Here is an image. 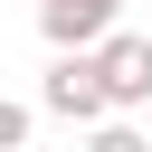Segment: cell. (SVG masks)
<instances>
[{"instance_id":"6","label":"cell","mask_w":152,"mask_h":152,"mask_svg":"<svg viewBox=\"0 0 152 152\" xmlns=\"http://www.w3.org/2000/svg\"><path fill=\"white\" fill-rule=\"evenodd\" d=\"M38 10H48V0H38Z\"/></svg>"},{"instance_id":"1","label":"cell","mask_w":152,"mask_h":152,"mask_svg":"<svg viewBox=\"0 0 152 152\" xmlns=\"http://www.w3.org/2000/svg\"><path fill=\"white\" fill-rule=\"evenodd\" d=\"M38 114H57V124H76V133L114 124V95H104V66H95V57H57V66L38 76Z\"/></svg>"},{"instance_id":"5","label":"cell","mask_w":152,"mask_h":152,"mask_svg":"<svg viewBox=\"0 0 152 152\" xmlns=\"http://www.w3.org/2000/svg\"><path fill=\"white\" fill-rule=\"evenodd\" d=\"M28 133H38V104H0V152H28Z\"/></svg>"},{"instance_id":"4","label":"cell","mask_w":152,"mask_h":152,"mask_svg":"<svg viewBox=\"0 0 152 152\" xmlns=\"http://www.w3.org/2000/svg\"><path fill=\"white\" fill-rule=\"evenodd\" d=\"M76 152H152V142H142V133H133V124H124V114H114V124H95V133H86V142H76Z\"/></svg>"},{"instance_id":"3","label":"cell","mask_w":152,"mask_h":152,"mask_svg":"<svg viewBox=\"0 0 152 152\" xmlns=\"http://www.w3.org/2000/svg\"><path fill=\"white\" fill-rule=\"evenodd\" d=\"M114 19H124V0H48V10H38V28H48L57 57H95V48L114 38Z\"/></svg>"},{"instance_id":"2","label":"cell","mask_w":152,"mask_h":152,"mask_svg":"<svg viewBox=\"0 0 152 152\" xmlns=\"http://www.w3.org/2000/svg\"><path fill=\"white\" fill-rule=\"evenodd\" d=\"M95 66H104L114 114H142V104H152V38H142V28H114V38L95 48Z\"/></svg>"}]
</instances>
